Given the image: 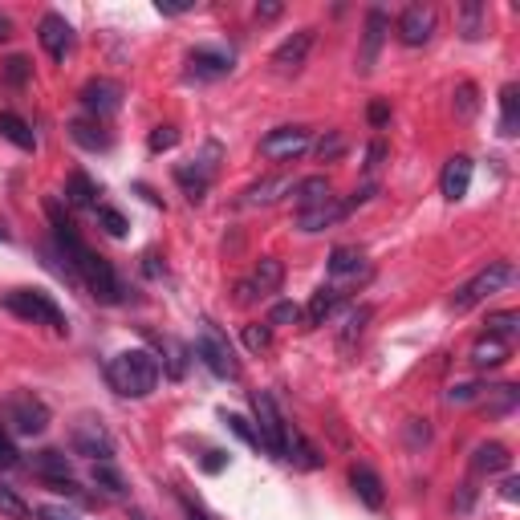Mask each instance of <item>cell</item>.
Instances as JSON below:
<instances>
[{
  "label": "cell",
  "mask_w": 520,
  "mask_h": 520,
  "mask_svg": "<svg viewBox=\"0 0 520 520\" xmlns=\"http://www.w3.org/2000/svg\"><path fill=\"white\" fill-rule=\"evenodd\" d=\"M49 216H53V232H57V244H61V252H65V260H70V269H74V277L102 301V305H114L118 301V277H114V269H110V260L106 256H98V252H90L86 248V240L78 236V228L65 220L57 208H49Z\"/></svg>",
  "instance_id": "6da1fadb"
},
{
  "label": "cell",
  "mask_w": 520,
  "mask_h": 520,
  "mask_svg": "<svg viewBox=\"0 0 520 520\" xmlns=\"http://www.w3.org/2000/svg\"><path fill=\"white\" fill-rule=\"evenodd\" d=\"M106 382L118 390L122 399H147L159 386V362L147 350H122L106 366Z\"/></svg>",
  "instance_id": "7a4b0ae2"
},
{
  "label": "cell",
  "mask_w": 520,
  "mask_h": 520,
  "mask_svg": "<svg viewBox=\"0 0 520 520\" xmlns=\"http://www.w3.org/2000/svg\"><path fill=\"white\" fill-rule=\"evenodd\" d=\"M0 305H5L9 313H17V317H25V321H33V325H49V330L65 334V313L41 289H9L5 297H0Z\"/></svg>",
  "instance_id": "3957f363"
},
{
  "label": "cell",
  "mask_w": 520,
  "mask_h": 520,
  "mask_svg": "<svg viewBox=\"0 0 520 520\" xmlns=\"http://www.w3.org/2000/svg\"><path fill=\"white\" fill-rule=\"evenodd\" d=\"M252 411H256V435H260V447L273 451V455H285L289 423H285V415L277 411V399L269 395V390H256V395H252Z\"/></svg>",
  "instance_id": "277c9868"
},
{
  "label": "cell",
  "mask_w": 520,
  "mask_h": 520,
  "mask_svg": "<svg viewBox=\"0 0 520 520\" xmlns=\"http://www.w3.org/2000/svg\"><path fill=\"white\" fill-rule=\"evenodd\" d=\"M512 281V265H508V260H496V265L492 269H484L476 281H468L460 293H455L451 297V309L455 313H464V309H472V305H480L484 297H492V293H500L504 285Z\"/></svg>",
  "instance_id": "5b68a950"
},
{
  "label": "cell",
  "mask_w": 520,
  "mask_h": 520,
  "mask_svg": "<svg viewBox=\"0 0 520 520\" xmlns=\"http://www.w3.org/2000/svg\"><path fill=\"white\" fill-rule=\"evenodd\" d=\"M5 415H9L17 435H41L49 427V407L33 395V390H17V395L5 403Z\"/></svg>",
  "instance_id": "8992f818"
},
{
  "label": "cell",
  "mask_w": 520,
  "mask_h": 520,
  "mask_svg": "<svg viewBox=\"0 0 520 520\" xmlns=\"http://www.w3.org/2000/svg\"><path fill=\"white\" fill-rule=\"evenodd\" d=\"M70 447L78 455H86V460H94V464L114 460V439L98 419H78L74 431H70Z\"/></svg>",
  "instance_id": "52a82bcc"
},
{
  "label": "cell",
  "mask_w": 520,
  "mask_h": 520,
  "mask_svg": "<svg viewBox=\"0 0 520 520\" xmlns=\"http://www.w3.org/2000/svg\"><path fill=\"white\" fill-rule=\"evenodd\" d=\"M195 354L204 358V366H208L216 378H240V366H236V358H232V350H228V342L220 338L216 325H204V330H200Z\"/></svg>",
  "instance_id": "ba28073f"
},
{
  "label": "cell",
  "mask_w": 520,
  "mask_h": 520,
  "mask_svg": "<svg viewBox=\"0 0 520 520\" xmlns=\"http://www.w3.org/2000/svg\"><path fill=\"white\" fill-rule=\"evenodd\" d=\"M281 281H285V265L277 256H265L260 265L236 285V293H240V301H256V297H269V293H277L281 289Z\"/></svg>",
  "instance_id": "9c48e42d"
},
{
  "label": "cell",
  "mask_w": 520,
  "mask_h": 520,
  "mask_svg": "<svg viewBox=\"0 0 520 520\" xmlns=\"http://www.w3.org/2000/svg\"><path fill=\"white\" fill-rule=\"evenodd\" d=\"M301 151H309V130H301V126H277L260 139V155L265 159H293Z\"/></svg>",
  "instance_id": "30bf717a"
},
{
  "label": "cell",
  "mask_w": 520,
  "mask_h": 520,
  "mask_svg": "<svg viewBox=\"0 0 520 520\" xmlns=\"http://www.w3.org/2000/svg\"><path fill=\"white\" fill-rule=\"evenodd\" d=\"M33 472H37L49 488H57V492H78L74 472H70V460H65L61 451H37V455H33Z\"/></svg>",
  "instance_id": "8fae6325"
},
{
  "label": "cell",
  "mask_w": 520,
  "mask_h": 520,
  "mask_svg": "<svg viewBox=\"0 0 520 520\" xmlns=\"http://www.w3.org/2000/svg\"><path fill=\"white\" fill-rule=\"evenodd\" d=\"M228 70H232V53H224V49H195L187 57V78H195V82H216Z\"/></svg>",
  "instance_id": "7c38bea8"
},
{
  "label": "cell",
  "mask_w": 520,
  "mask_h": 520,
  "mask_svg": "<svg viewBox=\"0 0 520 520\" xmlns=\"http://www.w3.org/2000/svg\"><path fill=\"white\" fill-rule=\"evenodd\" d=\"M309 49H313V29H297L289 41H281V45H277L273 65H277L281 74H297L301 65H305V57H309Z\"/></svg>",
  "instance_id": "4fadbf2b"
},
{
  "label": "cell",
  "mask_w": 520,
  "mask_h": 520,
  "mask_svg": "<svg viewBox=\"0 0 520 520\" xmlns=\"http://www.w3.org/2000/svg\"><path fill=\"white\" fill-rule=\"evenodd\" d=\"M41 45H45V53L49 57H65L74 49V29H70V21L65 17H57V13H49V17H41Z\"/></svg>",
  "instance_id": "5bb4252c"
},
{
  "label": "cell",
  "mask_w": 520,
  "mask_h": 520,
  "mask_svg": "<svg viewBox=\"0 0 520 520\" xmlns=\"http://www.w3.org/2000/svg\"><path fill=\"white\" fill-rule=\"evenodd\" d=\"M82 102H86V110H90V114L106 118V114H114V110L122 106V86H118V82L98 78V82H90V86L82 90Z\"/></svg>",
  "instance_id": "9a60e30c"
},
{
  "label": "cell",
  "mask_w": 520,
  "mask_h": 520,
  "mask_svg": "<svg viewBox=\"0 0 520 520\" xmlns=\"http://www.w3.org/2000/svg\"><path fill=\"white\" fill-rule=\"evenodd\" d=\"M297 183L289 179V175H273V179H260V183H252L248 191H244V208H265V204H277L281 195H289Z\"/></svg>",
  "instance_id": "2e32d148"
},
{
  "label": "cell",
  "mask_w": 520,
  "mask_h": 520,
  "mask_svg": "<svg viewBox=\"0 0 520 520\" xmlns=\"http://www.w3.org/2000/svg\"><path fill=\"white\" fill-rule=\"evenodd\" d=\"M431 33H435V13L431 9H407L403 17H399V37H403V45H427L431 41Z\"/></svg>",
  "instance_id": "e0dca14e"
},
{
  "label": "cell",
  "mask_w": 520,
  "mask_h": 520,
  "mask_svg": "<svg viewBox=\"0 0 520 520\" xmlns=\"http://www.w3.org/2000/svg\"><path fill=\"white\" fill-rule=\"evenodd\" d=\"M468 187H472V159L468 155H455L443 167V195H447V200H464Z\"/></svg>",
  "instance_id": "ac0fdd59"
},
{
  "label": "cell",
  "mask_w": 520,
  "mask_h": 520,
  "mask_svg": "<svg viewBox=\"0 0 520 520\" xmlns=\"http://www.w3.org/2000/svg\"><path fill=\"white\" fill-rule=\"evenodd\" d=\"M342 216H346V204H338V200H325L321 208L297 212V228H301V232H325V228H334Z\"/></svg>",
  "instance_id": "d6986e66"
},
{
  "label": "cell",
  "mask_w": 520,
  "mask_h": 520,
  "mask_svg": "<svg viewBox=\"0 0 520 520\" xmlns=\"http://www.w3.org/2000/svg\"><path fill=\"white\" fill-rule=\"evenodd\" d=\"M293 195H297V212H309V208H321L325 200H334V195H330V179H325V175L301 179V183L293 187Z\"/></svg>",
  "instance_id": "ffe728a7"
},
{
  "label": "cell",
  "mask_w": 520,
  "mask_h": 520,
  "mask_svg": "<svg viewBox=\"0 0 520 520\" xmlns=\"http://www.w3.org/2000/svg\"><path fill=\"white\" fill-rule=\"evenodd\" d=\"M350 484H354V492H358V500L366 504V508H382L386 504V492H382V480L366 468V464H358L354 472H350Z\"/></svg>",
  "instance_id": "44dd1931"
},
{
  "label": "cell",
  "mask_w": 520,
  "mask_h": 520,
  "mask_svg": "<svg viewBox=\"0 0 520 520\" xmlns=\"http://www.w3.org/2000/svg\"><path fill=\"white\" fill-rule=\"evenodd\" d=\"M516 126H520V90L504 86L500 90V135H516Z\"/></svg>",
  "instance_id": "7402d4cb"
},
{
  "label": "cell",
  "mask_w": 520,
  "mask_h": 520,
  "mask_svg": "<svg viewBox=\"0 0 520 520\" xmlns=\"http://www.w3.org/2000/svg\"><path fill=\"white\" fill-rule=\"evenodd\" d=\"M0 135H5L13 147H21V151H33L37 147V139H33V130L17 118V114H0Z\"/></svg>",
  "instance_id": "603a6c76"
},
{
  "label": "cell",
  "mask_w": 520,
  "mask_h": 520,
  "mask_svg": "<svg viewBox=\"0 0 520 520\" xmlns=\"http://www.w3.org/2000/svg\"><path fill=\"white\" fill-rule=\"evenodd\" d=\"M508 350H512L508 342H500V338L488 334V338H480V342L472 346V362H476V366H500V362L508 358Z\"/></svg>",
  "instance_id": "cb8c5ba5"
},
{
  "label": "cell",
  "mask_w": 520,
  "mask_h": 520,
  "mask_svg": "<svg viewBox=\"0 0 520 520\" xmlns=\"http://www.w3.org/2000/svg\"><path fill=\"white\" fill-rule=\"evenodd\" d=\"M330 273L334 277H358L362 273V252L358 248H334L330 252Z\"/></svg>",
  "instance_id": "d4e9b609"
},
{
  "label": "cell",
  "mask_w": 520,
  "mask_h": 520,
  "mask_svg": "<svg viewBox=\"0 0 520 520\" xmlns=\"http://www.w3.org/2000/svg\"><path fill=\"white\" fill-rule=\"evenodd\" d=\"M512 460H508V451L500 443H484L476 447V472H504Z\"/></svg>",
  "instance_id": "484cf974"
},
{
  "label": "cell",
  "mask_w": 520,
  "mask_h": 520,
  "mask_svg": "<svg viewBox=\"0 0 520 520\" xmlns=\"http://www.w3.org/2000/svg\"><path fill=\"white\" fill-rule=\"evenodd\" d=\"M382 33H386V17H382V13H370V21H366V53H362V70H370V65H374L378 45H382Z\"/></svg>",
  "instance_id": "4316f807"
},
{
  "label": "cell",
  "mask_w": 520,
  "mask_h": 520,
  "mask_svg": "<svg viewBox=\"0 0 520 520\" xmlns=\"http://www.w3.org/2000/svg\"><path fill=\"white\" fill-rule=\"evenodd\" d=\"M65 195H70V204L74 208H94V195H98V187L90 183V175H70V187H65Z\"/></svg>",
  "instance_id": "83f0119b"
},
{
  "label": "cell",
  "mask_w": 520,
  "mask_h": 520,
  "mask_svg": "<svg viewBox=\"0 0 520 520\" xmlns=\"http://www.w3.org/2000/svg\"><path fill=\"white\" fill-rule=\"evenodd\" d=\"M334 305H338V289H330V285H321V289L313 293V301H309V325H321L325 317L334 313Z\"/></svg>",
  "instance_id": "f1b7e54d"
},
{
  "label": "cell",
  "mask_w": 520,
  "mask_h": 520,
  "mask_svg": "<svg viewBox=\"0 0 520 520\" xmlns=\"http://www.w3.org/2000/svg\"><path fill=\"white\" fill-rule=\"evenodd\" d=\"M0 516H9V520H33V508H29L13 488L0 484Z\"/></svg>",
  "instance_id": "f546056e"
},
{
  "label": "cell",
  "mask_w": 520,
  "mask_h": 520,
  "mask_svg": "<svg viewBox=\"0 0 520 520\" xmlns=\"http://www.w3.org/2000/svg\"><path fill=\"white\" fill-rule=\"evenodd\" d=\"M516 325H520V313H496V317H488V334L512 346V338H516Z\"/></svg>",
  "instance_id": "4dcf8cb0"
},
{
  "label": "cell",
  "mask_w": 520,
  "mask_h": 520,
  "mask_svg": "<svg viewBox=\"0 0 520 520\" xmlns=\"http://www.w3.org/2000/svg\"><path fill=\"white\" fill-rule=\"evenodd\" d=\"M70 135H74L82 147H90V151H102V147H106L102 126H94V122H74V126H70Z\"/></svg>",
  "instance_id": "1f68e13d"
},
{
  "label": "cell",
  "mask_w": 520,
  "mask_h": 520,
  "mask_svg": "<svg viewBox=\"0 0 520 520\" xmlns=\"http://www.w3.org/2000/svg\"><path fill=\"white\" fill-rule=\"evenodd\" d=\"M94 484L102 488V492H110V496H122L126 488H122V476L114 472V464L106 460V464H94Z\"/></svg>",
  "instance_id": "d6a6232c"
},
{
  "label": "cell",
  "mask_w": 520,
  "mask_h": 520,
  "mask_svg": "<svg viewBox=\"0 0 520 520\" xmlns=\"http://www.w3.org/2000/svg\"><path fill=\"white\" fill-rule=\"evenodd\" d=\"M273 334H269V325H244V346L248 350H269Z\"/></svg>",
  "instance_id": "836d02e7"
},
{
  "label": "cell",
  "mask_w": 520,
  "mask_h": 520,
  "mask_svg": "<svg viewBox=\"0 0 520 520\" xmlns=\"http://www.w3.org/2000/svg\"><path fill=\"white\" fill-rule=\"evenodd\" d=\"M98 220L106 224L110 236H118V240L126 236V216H122V212H114V208H98Z\"/></svg>",
  "instance_id": "e575fe53"
},
{
  "label": "cell",
  "mask_w": 520,
  "mask_h": 520,
  "mask_svg": "<svg viewBox=\"0 0 520 520\" xmlns=\"http://www.w3.org/2000/svg\"><path fill=\"white\" fill-rule=\"evenodd\" d=\"M228 427H232V435H240L248 447H260V435H256V427H252L248 419H240V415H228Z\"/></svg>",
  "instance_id": "d590c367"
},
{
  "label": "cell",
  "mask_w": 520,
  "mask_h": 520,
  "mask_svg": "<svg viewBox=\"0 0 520 520\" xmlns=\"http://www.w3.org/2000/svg\"><path fill=\"white\" fill-rule=\"evenodd\" d=\"M342 151H346V139H342V135H330V139H321V143H317V155H321V163L338 159Z\"/></svg>",
  "instance_id": "8d00e7d4"
},
{
  "label": "cell",
  "mask_w": 520,
  "mask_h": 520,
  "mask_svg": "<svg viewBox=\"0 0 520 520\" xmlns=\"http://www.w3.org/2000/svg\"><path fill=\"white\" fill-rule=\"evenodd\" d=\"M476 395H480L476 382H468V386H451V390H447V403H451V407H455V403H472Z\"/></svg>",
  "instance_id": "74e56055"
},
{
  "label": "cell",
  "mask_w": 520,
  "mask_h": 520,
  "mask_svg": "<svg viewBox=\"0 0 520 520\" xmlns=\"http://www.w3.org/2000/svg\"><path fill=\"white\" fill-rule=\"evenodd\" d=\"M297 317H301V309H297L293 301H281V305L269 313V321H273V325H289V321H297Z\"/></svg>",
  "instance_id": "f35d334b"
},
{
  "label": "cell",
  "mask_w": 520,
  "mask_h": 520,
  "mask_svg": "<svg viewBox=\"0 0 520 520\" xmlns=\"http://www.w3.org/2000/svg\"><path fill=\"white\" fill-rule=\"evenodd\" d=\"M175 139H179V135H175L171 126H159L155 135H151V151H171V147H175Z\"/></svg>",
  "instance_id": "ab89813d"
},
{
  "label": "cell",
  "mask_w": 520,
  "mask_h": 520,
  "mask_svg": "<svg viewBox=\"0 0 520 520\" xmlns=\"http://www.w3.org/2000/svg\"><path fill=\"white\" fill-rule=\"evenodd\" d=\"M366 321H370V309H366V305H362L358 313H350V321H346V342H354V338L362 334V325H366Z\"/></svg>",
  "instance_id": "60d3db41"
},
{
  "label": "cell",
  "mask_w": 520,
  "mask_h": 520,
  "mask_svg": "<svg viewBox=\"0 0 520 520\" xmlns=\"http://www.w3.org/2000/svg\"><path fill=\"white\" fill-rule=\"evenodd\" d=\"M41 520H78V512H70V508H61V504H45L41 512H37Z\"/></svg>",
  "instance_id": "b9f144b4"
},
{
  "label": "cell",
  "mask_w": 520,
  "mask_h": 520,
  "mask_svg": "<svg viewBox=\"0 0 520 520\" xmlns=\"http://www.w3.org/2000/svg\"><path fill=\"white\" fill-rule=\"evenodd\" d=\"M472 110H476V86L464 82V86H460V114H472Z\"/></svg>",
  "instance_id": "7bdbcfd3"
},
{
  "label": "cell",
  "mask_w": 520,
  "mask_h": 520,
  "mask_svg": "<svg viewBox=\"0 0 520 520\" xmlns=\"http://www.w3.org/2000/svg\"><path fill=\"white\" fill-rule=\"evenodd\" d=\"M17 464V451H13V443L0 435V468H13Z\"/></svg>",
  "instance_id": "ee69618b"
},
{
  "label": "cell",
  "mask_w": 520,
  "mask_h": 520,
  "mask_svg": "<svg viewBox=\"0 0 520 520\" xmlns=\"http://www.w3.org/2000/svg\"><path fill=\"white\" fill-rule=\"evenodd\" d=\"M25 74H29V61H25V57H13V61H9V78H13V82H25Z\"/></svg>",
  "instance_id": "f6af8a7d"
},
{
  "label": "cell",
  "mask_w": 520,
  "mask_h": 520,
  "mask_svg": "<svg viewBox=\"0 0 520 520\" xmlns=\"http://www.w3.org/2000/svg\"><path fill=\"white\" fill-rule=\"evenodd\" d=\"M183 512H187V520H212V516H208L200 504H195L191 496H183Z\"/></svg>",
  "instance_id": "bcb514c9"
},
{
  "label": "cell",
  "mask_w": 520,
  "mask_h": 520,
  "mask_svg": "<svg viewBox=\"0 0 520 520\" xmlns=\"http://www.w3.org/2000/svg\"><path fill=\"white\" fill-rule=\"evenodd\" d=\"M464 21H468V37H480V9L476 5L464 13Z\"/></svg>",
  "instance_id": "7dc6e473"
},
{
  "label": "cell",
  "mask_w": 520,
  "mask_h": 520,
  "mask_svg": "<svg viewBox=\"0 0 520 520\" xmlns=\"http://www.w3.org/2000/svg\"><path fill=\"white\" fill-rule=\"evenodd\" d=\"M386 118H390V106H386V102H374V106H370V122H374V126H382Z\"/></svg>",
  "instance_id": "c3c4849f"
},
{
  "label": "cell",
  "mask_w": 520,
  "mask_h": 520,
  "mask_svg": "<svg viewBox=\"0 0 520 520\" xmlns=\"http://www.w3.org/2000/svg\"><path fill=\"white\" fill-rule=\"evenodd\" d=\"M256 17H265V21H273V17H281V5H260V9H256Z\"/></svg>",
  "instance_id": "681fc988"
},
{
  "label": "cell",
  "mask_w": 520,
  "mask_h": 520,
  "mask_svg": "<svg viewBox=\"0 0 520 520\" xmlns=\"http://www.w3.org/2000/svg\"><path fill=\"white\" fill-rule=\"evenodd\" d=\"M382 155H386V147H382V143H374V147H370V155H366V159H370L366 167H378V159H382Z\"/></svg>",
  "instance_id": "f907efd6"
},
{
  "label": "cell",
  "mask_w": 520,
  "mask_h": 520,
  "mask_svg": "<svg viewBox=\"0 0 520 520\" xmlns=\"http://www.w3.org/2000/svg\"><path fill=\"white\" fill-rule=\"evenodd\" d=\"M191 5H159V13H167V17H179V13H187Z\"/></svg>",
  "instance_id": "816d5d0a"
},
{
  "label": "cell",
  "mask_w": 520,
  "mask_h": 520,
  "mask_svg": "<svg viewBox=\"0 0 520 520\" xmlns=\"http://www.w3.org/2000/svg\"><path fill=\"white\" fill-rule=\"evenodd\" d=\"M13 33V25H9V17H0V41H5Z\"/></svg>",
  "instance_id": "f5cc1de1"
},
{
  "label": "cell",
  "mask_w": 520,
  "mask_h": 520,
  "mask_svg": "<svg viewBox=\"0 0 520 520\" xmlns=\"http://www.w3.org/2000/svg\"><path fill=\"white\" fill-rule=\"evenodd\" d=\"M0 240H5V228H0Z\"/></svg>",
  "instance_id": "db71d44e"
},
{
  "label": "cell",
  "mask_w": 520,
  "mask_h": 520,
  "mask_svg": "<svg viewBox=\"0 0 520 520\" xmlns=\"http://www.w3.org/2000/svg\"><path fill=\"white\" fill-rule=\"evenodd\" d=\"M135 520H147V516H135Z\"/></svg>",
  "instance_id": "11a10c76"
}]
</instances>
